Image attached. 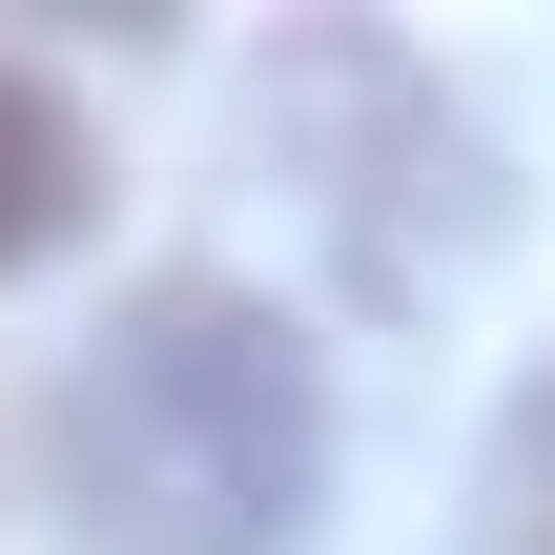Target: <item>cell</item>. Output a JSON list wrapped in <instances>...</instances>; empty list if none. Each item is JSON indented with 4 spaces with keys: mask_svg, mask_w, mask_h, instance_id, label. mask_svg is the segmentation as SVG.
<instances>
[{
    "mask_svg": "<svg viewBox=\"0 0 555 555\" xmlns=\"http://www.w3.org/2000/svg\"><path fill=\"white\" fill-rule=\"evenodd\" d=\"M41 474L103 555H288L330 494V371L268 288H124L41 391Z\"/></svg>",
    "mask_w": 555,
    "mask_h": 555,
    "instance_id": "1",
    "label": "cell"
},
{
    "mask_svg": "<svg viewBox=\"0 0 555 555\" xmlns=\"http://www.w3.org/2000/svg\"><path fill=\"white\" fill-rule=\"evenodd\" d=\"M82 185H103V165H82V103H62L41 62H0V268H41V247L82 227Z\"/></svg>",
    "mask_w": 555,
    "mask_h": 555,
    "instance_id": "2",
    "label": "cell"
},
{
    "mask_svg": "<svg viewBox=\"0 0 555 555\" xmlns=\"http://www.w3.org/2000/svg\"><path fill=\"white\" fill-rule=\"evenodd\" d=\"M474 555H555V371L494 412V474H474Z\"/></svg>",
    "mask_w": 555,
    "mask_h": 555,
    "instance_id": "3",
    "label": "cell"
}]
</instances>
